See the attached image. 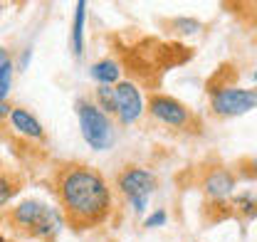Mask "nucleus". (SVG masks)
Returning a JSON list of instances; mask_svg holds the SVG:
<instances>
[{"label":"nucleus","mask_w":257,"mask_h":242,"mask_svg":"<svg viewBox=\"0 0 257 242\" xmlns=\"http://www.w3.org/2000/svg\"><path fill=\"white\" fill-rule=\"evenodd\" d=\"M55 195L72 227L101 225L111 212V190L101 173L84 163H64L55 173Z\"/></svg>","instance_id":"obj_1"},{"label":"nucleus","mask_w":257,"mask_h":242,"mask_svg":"<svg viewBox=\"0 0 257 242\" xmlns=\"http://www.w3.org/2000/svg\"><path fill=\"white\" fill-rule=\"evenodd\" d=\"M8 220L18 232L35 240H52L62 227V217L57 215V210L47 208L40 200H23L10 210Z\"/></svg>","instance_id":"obj_2"},{"label":"nucleus","mask_w":257,"mask_h":242,"mask_svg":"<svg viewBox=\"0 0 257 242\" xmlns=\"http://www.w3.org/2000/svg\"><path fill=\"white\" fill-rule=\"evenodd\" d=\"M77 116H79V126H82V136L92 149L101 151L111 144V124L99 106L82 99V101H77Z\"/></svg>","instance_id":"obj_3"},{"label":"nucleus","mask_w":257,"mask_h":242,"mask_svg":"<svg viewBox=\"0 0 257 242\" xmlns=\"http://www.w3.org/2000/svg\"><path fill=\"white\" fill-rule=\"evenodd\" d=\"M156 183L159 181H156V176H154L151 171L139 168V166H126V168L119 173V178H116L119 190L128 198L131 208L136 212H141L146 208V200H149V195L156 190Z\"/></svg>","instance_id":"obj_4"},{"label":"nucleus","mask_w":257,"mask_h":242,"mask_svg":"<svg viewBox=\"0 0 257 242\" xmlns=\"http://www.w3.org/2000/svg\"><path fill=\"white\" fill-rule=\"evenodd\" d=\"M257 106V89H235V87H220L213 89L210 109L218 116H240Z\"/></svg>","instance_id":"obj_5"},{"label":"nucleus","mask_w":257,"mask_h":242,"mask_svg":"<svg viewBox=\"0 0 257 242\" xmlns=\"http://www.w3.org/2000/svg\"><path fill=\"white\" fill-rule=\"evenodd\" d=\"M149 114L166 126H173V129H188L193 124L191 111L178 99L166 96V94H151L149 96Z\"/></svg>","instance_id":"obj_6"},{"label":"nucleus","mask_w":257,"mask_h":242,"mask_svg":"<svg viewBox=\"0 0 257 242\" xmlns=\"http://www.w3.org/2000/svg\"><path fill=\"white\" fill-rule=\"evenodd\" d=\"M116 104H119V121L128 126V124H134V121L141 116V111H144V101H141V94L139 89L131 84V82H119L116 84Z\"/></svg>","instance_id":"obj_7"},{"label":"nucleus","mask_w":257,"mask_h":242,"mask_svg":"<svg viewBox=\"0 0 257 242\" xmlns=\"http://www.w3.org/2000/svg\"><path fill=\"white\" fill-rule=\"evenodd\" d=\"M235 183H237L235 173L218 166V168L208 171V176H205V181H203V188H205V193H208L210 198L223 200V198H227V195L235 190Z\"/></svg>","instance_id":"obj_8"},{"label":"nucleus","mask_w":257,"mask_h":242,"mask_svg":"<svg viewBox=\"0 0 257 242\" xmlns=\"http://www.w3.org/2000/svg\"><path fill=\"white\" fill-rule=\"evenodd\" d=\"M10 126H13L18 134H23L25 139H30V141H42V139H45L42 124L35 119L30 111H25V109H20V106L10 111Z\"/></svg>","instance_id":"obj_9"},{"label":"nucleus","mask_w":257,"mask_h":242,"mask_svg":"<svg viewBox=\"0 0 257 242\" xmlns=\"http://www.w3.org/2000/svg\"><path fill=\"white\" fill-rule=\"evenodd\" d=\"M119 64L114 60H101L92 64V77H94L96 82L101 84V87H109V84H114V82H119Z\"/></svg>","instance_id":"obj_10"},{"label":"nucleus","mask_w":257,"mask_h":242,"mask_svg":"<svg viewBox=\"0 0 257 242\" xmlns=\"http://www.w3.org/2000/svg\"><path fill=\"white\" fill-rule=\"evenodd\" d=\"M84 3H77V13H74V28H72V50L79 57L82 47H84Z\"/></svg>","instance_id":"obj_11"},{"label":"nucleus","mask_w":257,"mask_h":242,"mask_svg":"<svg viewBox=\"0 0 257 242\" xmlns=\"http://www.w3.org/2000/svg\"><path fill=\"white\" fill-rule=\"evenodd\" d=\"M10 84H13V62H10L8 50H0V99L3 104L10 94Z\"/></svg>","instance_id":"obj_12"},{"label":"nucleus","mask_w":257,"mask_h":242,"mask_svg":"<svg viewBox=\"0 0 257 242\" xmlns=\"http://www.w3.org/2000/svg\"><path fill=\"white\" fill-rule=\"evenodd\" d=\"M96 99H99V104H101L104 111H109V114H119L116 91H111L109 87H99V89H96Z\"/></svg>","instance_id":"obj_13"},{"label":"nucleus","mask_w":257,"mask_h":242,"mask_svg":"<svg viewBox=\"0 0 257 242\" xmlns=\"http://www.w3.org/2000/svg\"><path fill=\"white\" fill-rule=\"evenodd\" d=\"M163 222H166V212L156 210L154 215H149V217H146V222H144V225H146V227H159V225H163Z\"/></svg>","instance_id":"obj_14"},{"label":"nucleus","mask_w":257,"mask_h":242,"mask_svg":"<svg viewBox=\"0 0 257 242\" xmlns=\"http://www.w3.org/2000/svg\"><path fill=\"white\" fill-rule=\"evenodd\" d=\"M173 25H181L178 28L181 32H195L200 28V23H195V20H173Z\"/></svg>","instance_id":"obj_15"},{"label":"nucleus","mask_w":257,"mask_h":242,"mask_svg":"<svg viewBox=\"0 0 257 242\" xmlns=\"http://www.w3.org/2000/svg\"><path fill=\"white\" fill-rule=\"evenodd\" d=\"M245 176L257 178V158H255V161H247V163H245Z\"/></svg>","instance_id":"obj_16"},{"label":"nucleus","mask_w":257,"mask_h":242,"mask_svg":"<svg viewBox=\"0 0 257 242\" xmlns=\"http://www.w3.org/2000/svg\"><path fill=\"white\" fill-rule=\"evenodd\" d=\"M252 77H255V82H257V72H255V74H252Z\"/></svg>","instance_id":"obj_17"},{"label":"nucleus","mask_w":257,"mask_h":242,"mask_svg":"<svg viewBox=\"0 0 257 242\" xmlns=\"http://www.w3.org/2000/svg\"><path fill=\"white\" fill-rule=\"evenodd\" d=\"M255 5H257V3H255Z\"/></svg>","instance_id":"obj_18"}]
</instances>
